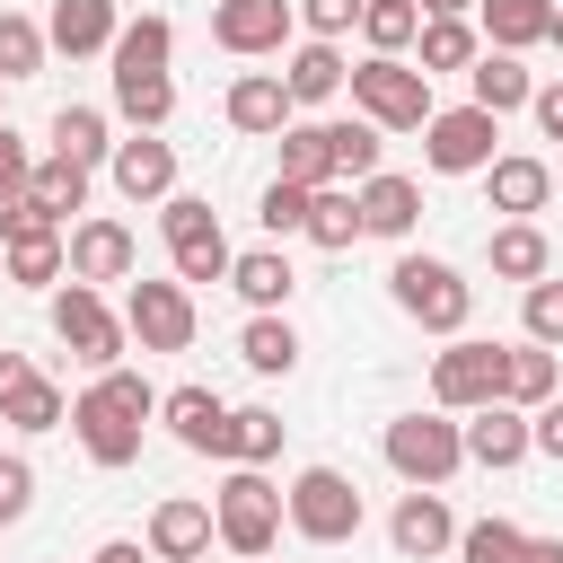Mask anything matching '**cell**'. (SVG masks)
Here are the masks:
<instances>
[{"label": "cell", "mask_w": 563, "mask_h": 563, "mask_svg": "<svg viewBox=\"0 0 563 563\" xmlns=\"http://www.w3.org/2000/svg\"><path fill=\"white\" fill-rule=\"evenodd\" d=\"M88 563H150V545H132V537H106Z\"/></svg>", "instance_id": "obj_51"}, {"label": "cell", "mask_w": 563, "mask_h": 563, "mask_svg": "<svg viewBox=\"0 0 563 563\" xmlns=\"http://www.w3.org/2000/svg\"><path fill=\"white\" fill-rule=\"evenodd\" d=\"M361 194V238H413V220H422V185L413 176H361L352 185Z\"/></svg>", "instance_id": "obj_21"}, {"label": "cell", "mask_w": 563, "mask_h": 563, "mask_svg": "<svg viewBox=\"0 0 563 563\" xmlns=\"http://www.w3.org/2000/svg\"><path fill=\"white\" fill-rule=\"evenodd\" d=\"M457 431H466V457H475L484 475H501V466H519V457H528V413H519V405H501V396H493V405H475Z\"/></svg>", "instance_id": "obj_18"}, {"label": "cell", "mask_w": 563, "mask_h": 563, "mask_svg": "<svg viewBox=\"0 0 563 563\" xmlns=\"http://www.w3.org/2000/svg\"><path fill=\"white\" fill-rule=\"evenodd\" d=\"M554 378H563V369H554V352H545V343H510V352H501V405L537 413V405L554 396Z\"/></svg>", "instance_id": "obj_35"}, {"label": "cell", "mask_w": 563, "mask_h": 563, "mask_svg": "<svg viewBox=\"0 0 563 563\" xmlns=\"http://www.w3.org/2000/svg\"><path fill=\"white\" fill-rule=\"evenodd\" d=\"M378 449H387V466L405 475V484H449L457 466H466V431H457V413H396L387 431H378Z\"/></svg>", "instance_id": "obj_6"}, {"label": "cell", "mask_w": 563, "mask_h": 563, "mask_svg": "<svg viewBox=\"0 0 563 563\" xmlns=\"http://www.w3.org/2000/svg\"><path fill=\"white\" fill-rule=\"evenodd\" d=\"M501 352L510 343H475V334H449V352H431V405L440 413H475L501 396Z\"/></svg>", "instance_id": "obj_9"}, {"label": "cell", "mask_w": 563, "mask_h": 563, "mask_svg": "<svg viewBox=\"0 0 563 563\" xmlns=\"http://www.w3.org/2000/svg\"><path fill=\"white\" fill-rule=\"evenodd\" d=\"M519 563H563V537H528V545H519Z\"/></svg>", "instance_id": "obj_53"}, {"label": "cell", "mask_w": 563, "mask_h": 563, "mask_svg": "<svg viewBox=\"0 0 563 563\" xmlns=\"http://www.w3.org/2000/svg\"><path fill=\"white\" fill-rule=\"evenodd\" d=\"M299 238H308V246H325V255H343V246L361 238V194H352L343 176H334V185H317V194H308V229H299Z\"/></svg>", "instance_id": "obj_32"}, {"label": "cell", "mask_w": 563, "mask_h": 563, "mask_svg": "<svg viewBox=\"0 0 563 563\" xmlns=\"http://www.w3.org/2000/svg\"><path fill=\"white\" fill-rule=\"evenodd\" d=\"M158 422L176 431V449H194V457H229V405H220L211 387H167V396H158Z\"/></svg>", "instance_id": "obj_15"}, {"label": "cell", "mask_w": 563, "mask_h": 563, "mask_svg": "<svg viewBox=\"0 0 563 563\" xmlns=\"http://www.w3.org/2000/svg\"><path fill=\"white\" fill-rule=\"evenodd\" d=\"M387 299H396L422 334H466V317H475V282H466L457 264H440V255H396V264H387Z\"/></svg>", "instance_id": "obj_2"}, {"label": "cell", "mask_w": 563, "mask_h": 563, "mask_svg": "<svg viewBox=\"0 0 563 563\" xmlns=\"http://www.w3.org/2000/svg\"><path fill=\"white\" fill-rule=\"evenodd\" d=\"M528 114H537V132H545V141H563V79H545V88L528 97Z\"/></svg>", "instance_id": "obj_50"}, {"label": "cell", "mask_w": 563, "mask_h": 563, "mask_svg": "<svg viewBox=\"0 0 563 563\" xmlns=\"http://www.w3.org/2000/svg\"><path fill=\"white\" fill-rule=\"evenodd\" d=\"M123 334L141 352H185L194 343V290L185 282H123Z\"/></svg>", "instance_id": "obj_10"}, {"label": "cell", "mask_w": 563, "mask_h": 563, "mask_svg": "<svg viewBox=\"0 0 563 563\" xmlns=\"http://www.w3.org/2000/svg\"><path fill=\"white\" fill-rule=\"evenodd\" d=\"M545 44H563V0H554V18H545Z\"/></svg>", "instance_id": "obj_55"}, {"label": "cell", "mask_w": 563, "mask_h": 563, "mask_svg": "<svg viewBox=\"0 0 563 563\" xmlns=\"http://www.w3.org/2000/svg\"><path fill=\"white\" fill-rule=\"evenodd\" d=\"M387 545H396L405 563H440V554L457 545V519H449L440 484H405V501H396V519H387Z\"/></svg>", "instance_id": "obj_13"}, {"label": "cell", "mask_w": 563, "mask_h": 563, "mask_svg": "<svg viewBox=\"0 0 563 563\" xmlns=\"http://www.w3.org/2000/svg\"><path fill=\"white\" fill-rule=\"evenodd\" d=\"M361 35H369V53H413L422 9L413 0H361Z\"/></svg>", "instance_id": "obj_41"}, {"label": "cell", "mask_w": 563, "mask_h": 563, "mask_svg": "<svg viewBox=\"0 0 563 563\" xmlns=\"http://www.w3.org/2000/svg\"><path fill=\"white\" fill-rule=\"evenodd\" d=\"M167 264H176V282L194 290V282H229V238H220V220L211 229H194V238H176L167 246Z\"/></svg>", "instance_id": "obj_40"}, {"label": "cell", "mask_w": 563, "mask_h": 563, "mask_svg": "<svg viewBox=\"0 0 563 563\" xmlns=\"http://www.w3.org/2000/svg\"><path fill=\"white\" fill-rule=\"evenodd\" d=\"M282 431H290V422H282L273 405H238V413H229V466H273V457H282Z\"/></svg>", "instance_id": "obj_37"}, {"label": "cell", "mask_w": 563, "mask_h": 563, "mask_svg": "<svg viewBox=\"0 0 563 563\" xmlns=\"http://www.w3.org/2000/svg\"><path fill=\"white\" fill-rule=\"evenodd\" d=\"M519 545H528V528H510V519L457 528V563H519Z\"/></svg>", "instance_id": "obj_45"}, {"label": "cell", "mask_w": 563, "mask_h": 563, "mask_svg": "<svg viewBox=\"0 0 563 563\" xmlns=\"http://www.w3.org/2000/svg\"><path fill=\"white\" fill-rule=\"evenodd\" d=\"M475 53H484L475 18H422V35H413V70H422V79H440V70H466Z\"/></svg>", "instance_id": "obj_30"}, {"label": "cell", "mask_w": 563, "mask_h": 563, "mask_svg": "<svg viewBox=\"0 0 563 563\" xmlns=\"http://www.w3.org/2000/svg\"><path fill=\"white\" fill-rule=\"evenodd\" d=\"M202 554H211V501L167 493L150 510V563H202Z\"/></svg>", "instance_id": "obj_17"}, {"label": "cell", "mask_w": 563, "mask_h": 563, "mask_svg": "<svg viewBox=\"0 0 563 563\" xmlns=\"http://www.w3.org/2000/svg\"><path fill=\"white\" fill-rule=\"evenodd\" d=\"M44 53H53V44H44V26H35V18H18V9H0V88H9V79H35V70H44Z\"/></svg>", "instance_id": "obj_42"}, {"label": "cell", "mask_w": 563, "mask_h": 563, "mask_svg": "<svg viewBox=\"0 0 563 563\" xmlns=\"http://www.w3.org/2000/svg\"><path fill=\"white\" fill-rule=\"evenodd\" d=\"M308 194H317V185H290V176H273V185H264V202H255L264 238H299V229H308Z\"/></svg>", "instance_id": "obj_44"}, {"label": "cell", "mask_w": 563, "mask_h": 563, "mask_svg": "<svg viewBox=\"0 0 563 563\" xmlns=\"http://www.w3.org/2000/svg\"><path fill=\"white\" fill-rule=\"evenodd\" d=\"M484 264H493L501 282H537V273H554V246H545L537 220H501V229L484 238Z\"/></svg>", "instance_id": "obj_29"}, {"label": "cell", "mask_w": 563, "mask_h": 563, "mask_svg": "<svg viewBox=\"0 0 563 563\" xmlns=\"http://www.w3.org/2000/svg\"><path fill=\"white\" fill-rule=\"evenodd\" d=\"M220 114H229V132H246V141H273V132H282V123H290L299 106H290L282 70H238V79H229V106H220Z\"/></svg>", "instance_id": "obj_16"}, {"label": "cell", "mask_w": 563, "mask_h": 563, "mask_svg": "<svg viewBox=\"0 0 563 563\" xmlns=\"http://www.w3.org/2000/svg\"><path fill=\"white\" fill-rule=\"evenodd\" d=\"M528 97H537V70H528L519 53H493V44H484V53L466 62V106H484V114H519Z\"/></svg>", "instance_id": "obj_19"}, {"label": "cell", "mask_w": 563, "mask_h": 563, "mask_svg": "<svg viewBox=\"0 0 563 563\" xmlns=\"http://www.w3.org/2000/svg\"><path fill=\"white\" fill-rule=\"evenodd\" d=\"M519 325H528V343L563 352V282H554V273H537V282L519 290Z\"/></svg>", "instance_id": "obj_43"}, {"label": "cell", "mask_w": 563, "mask_h": 563, "mask_svg": "<svg viewBox=\"0 0 563 563\" xmlns=\"http://www.w3.org/2000/svg\"><path fill=\"white\" fill-rule=\"evenodd\" d=\"M88 176H97V167H79V158H53V150H44V158H35V176H26V202H35L44 220H62V229H70V211H88Z\"/></svg>", "instance_id": "obj_28"}, {"label": "cell", "mask_w": 563, "mask_h": 563, "mask_svg": "<svg viewBox=\"0 0 563 563\" xmlns=\"http://www.w3.org/2000/svg\"><path fill=\"white\" fill-rule=\"evenodd\" d=\"M229 290H238L246 308H290L299 273H290V255H282V246H246V255H229Z\"/></svg>", "instance_id": "obj_26"}, {"label": "cell", "mask_w": 563, "mask_h": 563, "mask_svg": "<svg viewBox=\"0 0 563 563\" xmlns=\"http://www.w3.org/2000/svg\"><path fill=\"white\" fill-rule=\"evenodd\" d=\"M325 132H334V176H343V185L378 176V150H387V132H378L369 114H334Z\"/></svg>", "instance_id": "obj_39"}, {"label": "cell", "mask_w": 563, "mask_h": 563, "mask_svg": "<svg viewBox=\"0 0 563 563\" xmlns=\"http://www.w3.org/2000/svg\"><path fill=\"white\" fill-rule=\"evenodd\" d=\"M0 123H9V114H0Z\"/></svg>", "instance_id": "obj_57"}, {"label": "cell", "mask_w": 563, "mask_h": 563, "mask_svg": "<svg viewBox=\"0 0 563 563\" xmlns=\"http://www.w3.org/2000/svg\"><path fill=\"white\" fill-rule=\"evenodd\" d=\"M18 378H35V361H26V352H0V396H9Z\"/></svg>", "instance_id": "obj_52"}, {"label": "cell", "mask_w": 563, "mask_h": 563, "mask_svg": "<svg viewBox=\"0 0 563 563\" xmlns=\"http://www.w3.org/2000/svg\"><path fill=\"white\" fill-rule=\"evenodd\" d=\"M150 413H158V387L141 378V369H97L79 396H70V431H79V449H88V466H132L141 457V431H150Z\"/></svg>", "instance_id": "obj_1"}, {"label": "cell", "mask_w": 563, "mask_h": 563, "mask_svg": "<svg viewBox=\"0 0 563 563\" xmlns=\"http://www.w3.org/2000/svg\"><path fill=\"white\" fill-rule=\"evenodd\" d=\"M238 361H246L255 378H290V369H299V325H290L282 308H255V317L238 325Z\"/></svg>", "instance_id": "obj_23"}, {"label": "cell", "mask_w": 563, "mask_h": 563, "mask_svg": "<svg viewBox=\"0 0 563 563\" xmlns=\"http://www.w3.org/2000/svg\"><path fill=\"white\" fill-rule=\"evenodd\" d=\"M26 510H35V466L18 449H0V528H18Z\"/></svg>", "instance_id": "obj_46"}, {"label": "cell", "mask_w": 563, "mask_h": 563, "mask_svg": "<svg viewBox=\"0 0 563 563\" xmlns=\"http://www.w3.org/2000/svg\"><path fill=\"white\" fill-rule=\"evenodd\" d=\"M26 176H35V150H26V132H9V123H0V202H18V194H26Z\"/></svg>", "instance_id": "obj_48"}, {"label": "cell", "mask_w": 563, "mask_h": 563, "mask_svg": "<svg viewBox=\"0 0 563 563\" xmlns=\"http://www.w3.org/2000/svg\"><path fill=\"white\" fill-rule=\"evenodd\" d=\"M273 141H282V176H290V185H334V132H325V123L290 114Z\"/></svg>", "instance_id": "obj_31"}, {"label": "cell", "mask_w": 563, "mask_h": 563, "mask_svg": "<svg viewBox=\"0 0 563 563\" xmlns=\"http://www.w3.org/2000/svg\"><path fill=\"white\" fill-rule=\"evenodd\" d=\"M211 537L229 554H273L282 545V484L264 466H229L211 493Z\"/></svg>", "instance_id": "obj_4"}, {"label": "cell", "mask_w": 563, "mask_h": 563, "mask_svg": "<svg viewBox=\"0 0 563 563\" xmlns=\"http://www.w3.org/2000/svg\"><path fill=\"white\" fill-rule=\"evenodd\" d=\"M114 70H167V53H176V26L150 9V18H132V26H114Z\"/></svg>", "instance_id": "obj_38"}, {"label": "cell", "mask_w": 563, "mask_h": 563, "mask_svg": "<svg viewBox=\"0 0 563 563\" xmlns=\"http://www.w3.org/2000/svg\"><path fill=\"white\" fill-rule=\"evenodd\" d=\"M282 528H299L308 545H352L361 537V484L343 466H299L282 493Z\"/></svg>", "instance_id": "obj_5"}, {"label": "cell", "mask_w": 563, "mask_h": 563, "mask_svg": "<svg viewBox=\"0 0 563 563\" xmlns=\"http://www.w3.org/2000/svg\"><path fill=\"white\" fill-rule=\"evenodd\" d=\"M290 26H299V0H211V44L238 62L290 53Z\"/></svg>", "instance_id": "obj_11"}, {"label": "cell", "mask_w": 563, "mask_h": 563, "mask_svg": "<svg viewBox=\"0 0 563 563\" xmlns=\"http://www.w3.org/2000/svg\"><path fill=\"white\" fill-rule=\"evenodd\" d=\"M238 563H264V554H238Z\"/></svg>", "instance_id": "obj_56"}, {"label": "cell", "mask_w": 563, "mask_h": 563, "mask_svg": "<svg viewBox=\"0 0 563 563\" xmlns=\"http://www.w3.org/2000/svg\"><path fill=\"white\" fill-rule=\"evenodd\" d=\"M299 26L325 35V44H343V35L361 26V0H299Z\"/></svg>", "instance_id": "obj_47"}, {"label": "cell", "mask_w": 563, "mask_h": 563, "mask_svg": "<svg viewBox=\"0 0 563 563\" xmlns=\"http://www.w3.org/2000/svg\"><path fill=\"white\" fill-rule=\"evenodd\" d=\"M528 457H554V466H563V396H545V405L528 413Z\"/></svg>", "instance_id": "obj_49"}, {"label": "cell", "mask_w": 563, "mask_h": 563, "mask_svg": "<svg viewBox=\"0 0 563 563\" xmlns=\"http://www.w3.org/2000/svg\"><path fill=\"white\" fill-rule=\"evenodd\" d=\"M62 255H70V282H132L141 273V238L123 220H79L62 229Z\"/></svg>", "instance_id": "obj_12"}, {"label": "cell", "mask_w": 563, "mask_h": 563, "mask_svg": "<svg viewBox=\"0 0 563 563\" xmlns=\"http://www.w3.org/2000/svg\"><path fill=\"white\" fill-rule=\"evenodd\" d=\"M53 334H62V343H70V361H88V369H114V361H123V343H132L97 282H53Z\"/></svg>", "instance_id": "obj_8"}, {"label": "cell", "mask_w": 563, "mask_h": 563, "mask_svg": "<svg viewBox=\"0 0 563 563\" xmlns=\"http://www.w3.org/2000/svg\"><path fill=\"white\" fill-rule=\"evenodd\" d=\"M114 26H123V18H114V0H53L44 44L79 62V53H106V44H114Z\"/></svg>", "instance_id": "obj_24"}, {"label": "cell", "mask_w": 563, "mask_h": 563, "mask_svg": "<svg viewBox=\"0 0 563 563\" xmlns=\"http://www.w3.org/2000/svg\"><path fill=\"white\" fill-rule=\"evenodd\" d=\"M413 9H422V18H466L475 0H413Z\"/></svg>", "instance_id": "obj_54"}, {"label": "cell", "mask_w": 563, "mask_h": 563, "mask_svg": "<svg viewBox=\"0 0 563 563\" xmlns=\"http://www.w3.org/2000/svg\"><path fill=\"white\" fill-rule=\"evenodd\" d=\"M484 194H493V211H501V220H528V211H545L554 167H545V158H528V150H501V158L484 167Z\"/></svg>", "instance_id": "obj_20"}, {"label": "cell", "mask_w": 563, "mask_h": 563, "mask_svg": "<svg viewBox=\"0 0 563 563\" xmlns=\"http://www.w3.org/2000/svg\"><path fill=\"white\" fill-rule=\"evenodd\" d=\"M114 114H123L132 132H158V123L176 114V79H167V70H114Z\"/></svg>", "instance_id": "obj_33"}, {"label": "cell", "mask_w": 563, "mask_h": 563, "mask_svg": "<svg viewBox=\"0 0 563 563\" xmlns=\"http://www.w3.org/2000/svg\"><path fill=\"white\" fill-rule=\"evenodd\" d=\"M501 114H484V106H431V123H422V167L431 176H484L501 150Z\"/></svg>", "instance_id": "obj_7"}, {"label": "cell", "mask_w": 563, "mask_h": 563, "mask_svg": "<svg viewBox=\"0 0 563 563\" xmlns=\"http://www.w3.org/2000/svg\"><path fill=\"white\" fill-rule=\"evenodd\" d=\"M545 18H554V0H475V35H484L493 53L545 44Z\"/></svg>", "instance_id": "obj_27"}, {"label": "cell", "mask_w": 563, "mask_h": 563, "mask_svg": "<svg viewBox=\"0 0 563 563\" xmlns=\"http://www.w3.org/2000/svg\"><path fill=\"white\" fill-rule=\"evenodd\" d=\"M343 44H325V35H308V44H290V62H282V88H290V106H325V97H343Z\"/></svg>", "instance_id": "obj_22"}, {"label": "cell", "mask_w": 563, "mask_h": 563, "mask_svg": "<svg viewBox=\"0 0 563 563\" xmlns=\"http://www.w3.org/2000/svg\"><path fill=\"white\" fill-rule=\"evenodd\" d=\"M343 88H352V114H369L378 132H422V123H431V79H422L405 53H369V62H352Z\"/></svg>", "instance_id": "obj_3"}, {"label": "cell", "mask_w": 563, "mask_h": 563, "mask_svg": "<svg viewBox=\"0 0 563 563\" xmlns=\"http://www.w3.org/2000/svg\"><path fill=\"white\" fill-rule=\"evenodd\" d=\"M106 176H114V194H123V202H167V194H176V141H158V132L114 141Z\"/></svg>", "instance_id": "obj_14"}, {"label": "cell", "mask_w": 563, "mask_h": 563, "mask_svg": "<svg viewBox=\"0 0 563 563\" xmlns=\"http://www.w3.org/2000/svg\"><path fill=\"white\" fill-rule=\"evenodd\" d=\"M0 273H9V282H26V290H53V282L70 273V255H62V229L44 220V229H18V238H0Z\"/></svg>", "instance_id": "obj_25"}, {"label": "cell", "mask_w": 563, "mask_h": 563, "mask_svg": "<svg viewBox=\"0 0 563 563\" xmlns=\"http://www.w3.org/2000/svg\"><path fill=\"white\" fill-rule=\"evenodd\" d=\"M53 158L106 167V158H114V123H106V106H62V114H53Z\"/></svg>", "instance_id": "obj_34"}, {"label": "cell", "mask_w": 563, "mask_h": 563, "mask_svg": "<svg viewBox=\"0 0 563 563\" xmlns=\"http://www.w3.org/2000/svg\"><path fill=\"white\" fill-rule=\"evenodd\" d=\"M0 422H9V431H62V422H70V396L35 369V378H18V387L0 396Z\"/></svg>", "instance_id": "obj_36"}]
</instances>
